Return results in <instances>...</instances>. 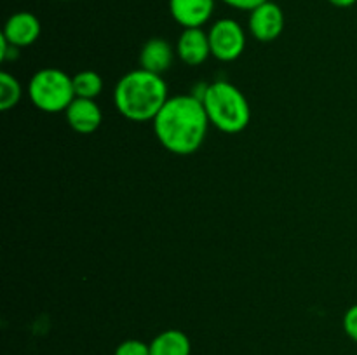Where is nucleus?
<instances>
[{"instance_id": "obj_1", "label": "nucleus", "mask_w": 357, "mask_h": 355, "mask_svg": "<svg viewBox=\"0 0 357 355\" xmlns=\"http://www.w3.org/2000/svg\"><path fill=\"white\" fill-rule=\"evenodd\" d=\"M209 124L202 101L194 94H183L166 101L153 118V131L171 153L192 155L204 143Z\"/></svg>"}, {"instance_id": "obj_2", "label": "nucleus", "mask_w": 357, "mask_h": 355, "mask_svg": "<svg viewBox=\"0 0 357 355\" xmlns=\"http://www.w3.org/2000/svg\"><path fill=\"white\" fill-rule=\"evenodd\" d=\"M167 100V86L162 77L143 68L126 73L114 93L119 113L132 122L153 120Z\"/></svg>"}, {"instance_id": "obj_3", "label": "nucleus", "mask_w": 357, "mask_h": 355, "mask_svg": "<svg viewBox=\"0 0 357 355\" xmlns=\"http://www.w3.org/2000/svg\"><path fill=\"white\" fill-rule=\"evenodd\" d=\"M199 100L204 104L209 122L222 132L237 134L250 124V103L234 84L225 80L209 84L199 94Z\"/></svg>"}, {"instance_id": "obj_4", "label": "nucleus", "mask_w": 357, "mask_h": 355, "mask_svg": "<svg viewBox=\"0 0 357 355\" xmlns=\"http://www.w3.org/2000/svg\"><path fill=\"white\" fill-rule=\"evenodd\" d=\"M30 100L45 113L65 111L75 100L72 77L58 68H42L31 77L28 86Z\"/></svg>"}, {"instance_id": "obj_5", "label": "nucleus", "mask_w": 357, "mask_h": 355, "mask_svg": "<svg viewBox=\"0 0 357 355\" xmlns=\"http://www.w3.org/2000/svg\"><path fill=\"white\" fill-rule=\"evenodd\" d=\"M209 47L211 56L220 61H234L246 47V35L243 26L234 19H218L209 28Z\"/></svg>"}, {"instance_id": "obj_6", "label": "nucleus", "mask_w": 357, "mask_h": 355, "mask_svg": "<svg viewBox=\"0 0 357 355\" xmlns=\"http://www.w3.org/2000/svg\"><path fill=\"white\" fill-rule=\"evenodd\" d=\"M250 30L260 42H272L284 30V14L278 3L264 2L250 14Z\"/></svg>"}, {"instance_id": "obj_7", "label": "nucleus", "mask_w": 357, "mask_h": 355, "mask_svg": "<svg viewBox=\"0 0 357 355\" xmlns=\"http://www.w3.org/2000/svg\"><path fill=\"white\" fill-rule=\"evenodd\" d=\"M38 35H40V21L35 14L26 13V10L13 14L6 21L2 31V37L17 49L37 42Z\"/></svg>"}, {"instance_id": "obj_8", "label": "nucleus", "mask_w": 357, "mask_h": 355, "mask_svg": "<svg viewBox=\"0 0 357 355\" xmlns=\"http://www.w3.org/2000/svg\"><path fill=\"white\" fill-rule=\"evenodd\" d=\"M173 19L183 28H202L215 10V0H169Z\"/></svg>"}, {"instance_id": "obj_9", "label": "nucleus", "mask_w": 357, "mask_h": 355, "mask_svg": "<svg viewBox=\"0 0 357 355\" xmlns=\"http://www.w3.org/2000/svg\"><path fill=\"white\" fill-rule=\"evenodd\" d=\"M176 52L188 66H197L211 54L209 37L202 28H183L176 44Z\"/></svg>"}, {"instance_id": "obj_10", "label": "nucleus", "mask_w": 357, "mask_h": 355, "mask_svg": "<svg viewBox=\"0 0 357 355\" xmlns=\"http://www.w3.org/2000/svg\"><path fill=\"white\" fill-rule=\"evenodd\" d=\"M66 122L70 127L80 134H91L96 131L103 120L100 106L94 100H84V97H75L65 110Z\"/></svg>"}, {"instance_id": "obj_11", "label": "nucleus", "mask_w": 357, "mask_h": 355, "mask_svg": "<svg viewBox=\"0 0 357 355\" xmlns=\"http://www.w3.org/2000/svg\"><path fill=\"white\" fill-rule=\"evenodd\" d=\"M173 56L174 52L171 49L169 42L160 37L150 38L139 51V65H142L139 68L162 75L173 65Z\"/></svg>"}, {"instance_id": "obj_12", "label": "nucleus", "mask_w": 357, "mask_h": 355, "mask_svg": "<svg viewBox=\"0 0 357 355\" xmlns=\"http://www.w3.org/2000/svg\"><path fill=\"white\" fill-rule=\"evenodd\" d=\"M190 340L183 331H162L150 341V355H190Z\"/></svg>"}, {"instance_id": "obj_13", "label": "nucleus", "mask_w": 357, "mask_h": 355, "mask_svg": "<svg viewBox=\"0 0 357 355\" xmlns=\"http://www.w3.org/2000/svg\"><path fill=\"white\" fill-rule=\"evenodd\" d=\"M73 93L75 97H84V100H96L103 90V79L93 70H84L77 75L72 77Z\"/></svg>"}, {"instance_id": "obj_14", "label": "nucleus", "mask_w": 357, "mask_h": 355, "mask_svg": "<svg viewBox=\"0 0 357 355\" xmlns=\"http://www.w3.org/2000/svg\"><path fill=\"white\" fill-rule=\"evenodd\" d=\"M21 96H23V89H21L20 80L7 72L0 73V110L7 111L14 108L20 103Z\"/></svg>"}, {"instance_id": "obj_15", "label": "nucleus", "mask_w": 357, "mask_h": 355, "mask_svg": "<svg viewBox=\"0 0 357 355\" xmlns=\"http://www.w3.org/2000/svg\"><path fill=\"white\" fill-rule=\"evenodd\" d=\"M114 355H150V343L142 340H126L119 343Z\"/></svg>"}, {"instance_id": "obj_16", "label": "nucleus", "mask_w": 357, "mask_h": 355, "mask_svg": "<svg viewBox=\"0 0 357 355\" xmlns=\"http://www.w3.org/2000/svg\"><path fill=\"white\" fill-rule=\"evenodd\" d=\"M344 331L352 341L357 343V305H352L344 315Z\"/></svg>"}, {"instance_id": "obj_17", "label": "nucleus", "mask_w": 357, "mask_h": 355, "mask_svg": "<svg viewBox=\"0 0 357 355\" xmlns=\"http://www.w3.org/2000/svg\"><path fill=\"white\" fill-rule=\"evenodd\" d=\"M264 2H267V0H223V3L234 7V9L250 10V13L253 9H257L258 6H261Z\"/></svg>"}, {"instance_id": "obj_18", "label": "nucleus", "mask_w": 357, "mask_h": 355, "mask_svg": "<svg viewBox=\"0 0 357 355\" xmlns=\"http://www.w3.org/2000/svg\"><path fill=\"white\" fill-rule=\"evenodd\" d=\"M328 2L333 3L335 7H342V9H344V7H352V6H354L357 0H328Z\"/></svg>"}, {"instance_id": "obj_19", "label": "nucleus", "mask_w": 357, "mask_h": 355, "mask_svg": "<svg viewBox=\"0 0 357 355\" xmlns=\"http://www.w3.org/2000/svg\"><path fill=\"white\" fill-rule=\"evenodd\" d=\"M56 2H68V0H56Z\"/></svg>"}]
</instances>
